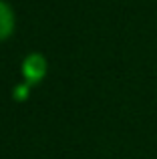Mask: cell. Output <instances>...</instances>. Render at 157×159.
Wrapping results in <instances>:
<instances>
[{
    "instance_id": "obj_1",
    "label": "cell",
    "mask_w": 157,
    "mask_h": 159,
    "mask_svg": "<svg viewBox=\"0 0 157 159\" xmlns=\"http://www.w3.org/2000/svg\"><path fill=\"white\" fill-rule=\"evenodd\" d=\"M22 77L28 85H38L47 77V58L38 52L28 54L22 61Z\"/></svg>"
},
{
    "instance_id": "obj_2",
    "label": "cell",
    "mask_w": 157,
    "mask_h": 159,
    "mask_svg": "<svg viewBox=\"0 0 157 159\" xmlns=\"http://www.w3.org/2000/svg\"><path fill=\"white\" fill-rule=\"evenodd\" d=\"M16 20H14V12L4 0H0V43L6 40L8 36L14 32Z\"/></svg>"
}]
</instances>
